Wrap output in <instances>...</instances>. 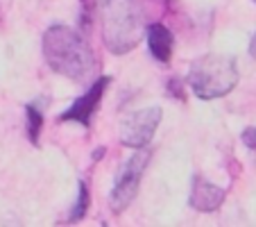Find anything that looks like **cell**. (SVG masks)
Returning a JSON list of instances; mask_svg holds the SVG:
<instances>
[{"label":"cell","instance_id":"1","mask_svg":"<svg viewBox=\"0 0 256 227\" xmlns=\"http://www.w3.org/2000/svg\"><path fill=\"white\" fill-rule=\"evenodd\" d=\"M44 55L54 73L72 82L91 84V78L96 73V57L88 44L75 30L66 25H52L44 34Z\"/></svg>","mask_w":256,"mask_h":227},{"label":"cell","instance_id":"8","mask_svg":"<svg viewBox=\"0 0 256 227\" xmlns=\"http://www.w3.org/2000/svg\"><path fill=\"white\" fill-rule=\"evenodd\" d=\"M172 34L166 25L161 23H152L148 28V46H150V53L154 55V59H159L161 64H168L172 57Z\"/></svg>","mask_w":256,"mask_h":227},{"label":"cell","instance_id":"5","mask_svg":"<svg viewBox=\"0 0 256 227\" xmlns=\"http://www.w3.org/2000/svg\"><path fill=\"white\" fill-rule=\"evenodd\" d=\"M161 121V109L150 107V109H138L127 114L120 121V143L127 148H145L154 136L156 127Z\"/></svg>","mask_w":256,"mask_h":227},{"label":"cell","instance_id":"10","mask_svg":"<svg viewBox=\"0 0 256 227\" xmlns=\"http://www.w3.org/2000/svg\"><path fill=\"white\" fill-rule=\"evenodd\" d=\"M86 209H88V191H86V184L80 182V200L70 211V220H80L86 213Z\"/></svg>","mask_w":256,"mask_h":227},{"label":"cell","instance_id":"12","mask_svg":"<svg viewBox=\"0 0 256 227\" xmlns=\"http://www.w3.org/2000/svg\"><path fill=\"white\" fill-rule=\"evenodd\" d=\"M250 53H252V57L256 59V34H254V39H252V46H250Z\"/></svg>","mask_w":256,"mask_h":227},{"label":"cell","instance_id":"3","mask_svg":"<svg viewBox=\"0 0 256 227\" xmlns=\"http://www.w3.org/2000/svg\"><path fill=\"white\" fill-rule=\"evenodd\" d=\"M236 59L227 55H204L195 59L188 71V84L200 100H216L227 96L236 87Z\"/></svg>","mask_w":256,"mask_h":227},{"label":"cell","instance_id":"4","mask_svg":"<svg viewBox=\"0 0 256 227\" xmlns=\"http://www.w3.org/2000/svg\"><path fill=\"white\" fill-rule=\"evenodd\" d=\"M148 150L138 148L136 155H132L125 164L118 168L116 179H114V188H112V195H109V202H112V209L116 213L125 211L127 207L132 204V200L136 198V191H138V184L140 177L145 173V166H148Z\"/></svg>","mask_w":256,"mask_h":227},{"label":"cell","instance_id":"2","mask_svg":"<svg viewBox=\"0 0 256 227\" xmlns=\"http://www.w3.org/2000/svg\"><path fill=\"white\" fill-rule=\"evenodd\" d=\"M98 3H100L102 37L106 48L116 55L136 48L148 34L140 0H98Z\"/></svg>","mask_w":256,"mask_h":227},{"label":"cell","instance_id":"11","mask_svg":"<svg viewBox=\"0 0 256 227\" xmlns=\"http://www.w3.org/2000/svg\"><path fill=\"white\" fill-rule=\"evenodd\" d=\"M242 143L250 150H256V127H247V130L242 132Z\"/></svg>","mask_w":256,"mask_h":227},{"label":"cell","instance_id":"6","mask_svg":"<svg viewBox=\"0 0 256 227\" xmlns=\"http://www.w3.org/2000/svg\"><path fill=\"white\" fill-rule=\"evenodd\" d=\"M106 84H109V78L96 80V82L91 84V89H88L80 100L72 102L70 109L64 111L59 121H78V123H82L84 127L91 125V116H93V111L98 109V105H100V98H102V93H104Z\"/></svg>","mask_w":256,"mask_h":227},{"label":"cell","instance_id":"7","mask_svg":"<svg viewBox=\"0 0 256 227\" xmlns=\"http://www.w3.org/2000/svg\"><path fill=\"white\" fill-rule=\"evenodd\" d=\"M224 202V188L206 182L204 177H195L193 191H190V207L198 211L211 213Z\"/></svg>","mask_w":256,"mask_h":227},{"label":"cell","instance_id":"9","mask_svg":"<svg viewBox=\"0 0 256 227\" xmlns=\"http://www.w3.org/2000/svg\"><path fill=\"white\" fill-rule=\"evenodd\" d=\"M41 123H44V118H41V111L36 109L34 105H30L28 107V134H30V141H32V143H36V139H39Z\"/></svg>","mask_w":256,"mask_h":227}]
</instances>
